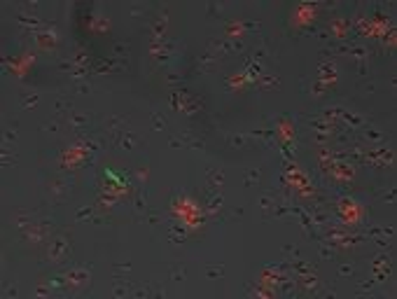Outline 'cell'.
Wrapping results in <instances>:
<instances>
[{
    "label": "cell",
    "mask_w": 397,
    "mask_h": 299,
    "mask_svg": "<svg viewBox=\"0 0 397 299\" xmlns=\"http://www.w3.org/2000/svg\"><path fill=\"white\" fill-rule=\"evenodd\" d=\"M68 248H70V243H68L66 238H56L54 243H52V252H49V257L52 260H63L68 252Z\"/></svg>",
    "instance_id": "1"
}]
</instances>
